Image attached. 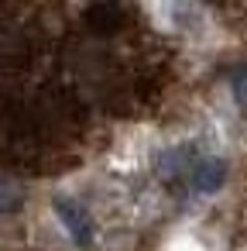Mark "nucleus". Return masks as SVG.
Wrapping results in <instances>:
<instances>
[{"label":"nucleus","instance_id":"1","mask_svg":"<svg viewBox=\"0 0 247 251\" xmlns=\"http://www.w3.org/2000/svg\"><path fill=\"white\" fill-rule=\"evenodd\" d=\"M189 179H192V189H196V193L209 196V193H216V189L223 186V179H226V162H223V158L196 162V169L189 172Z\"/></svg>","mask_w":247,"mask_h":251},{"label":"nucleus","instance_id":"3","mask_svg":"<svg viewBox=\"0 0 247 251\" xmlns=\"http://www.w3.org/2000/svg\"><path fill=\"white\" fill-rule=\"evenodd\" d=\"M233 93H237L240 103H247V66L233 73Z\"/></svg>","mask_w":247,"mask_h":251},{"label":"nucleus","instance_id":"2","mask_svg":"<svg viewBox=\"0 0 247 251\" xmlns=\"http://www.w3.org/2000/svg\"><path fill=\"white\" fill-rule=\"evenodd\" d=\"M55 210H59V217L66 220V227H69L72 241H76V244H83V248H90V244H93V224H90L86 210H83V206H72V203H66V200H62Z\"/></svg>","mask_w":247,"mask_h":251}]
</instances>
